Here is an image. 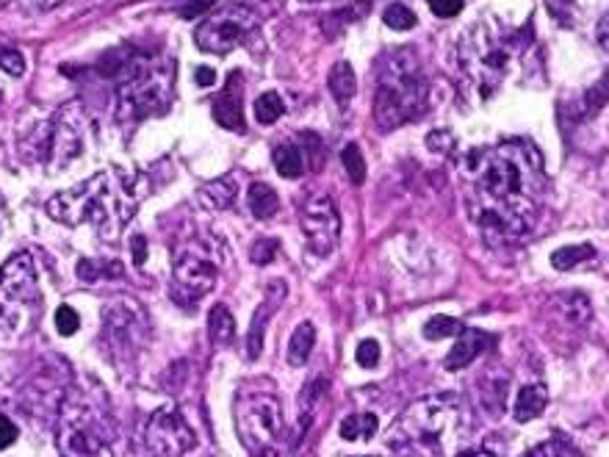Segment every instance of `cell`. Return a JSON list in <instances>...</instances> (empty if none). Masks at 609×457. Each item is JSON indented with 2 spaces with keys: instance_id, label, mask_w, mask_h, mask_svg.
I'll return each instance as SVG.
<instances>
[{
  "instance_id": "cell-1",
  "label": "cell",
  "mask_w": 609,
  "mask_h": 457,
  "mask_svg": "<svg viewBox=\"0 0 609 457\" xmlns=\"http://www.w3.org/2000/svg\"><path fill=\"white\" fill-rule=\"evenodd\" d=\"M468 211L490 244L524 239L543 194V158L529 142L479 147L466 158Z\"/></svg>"
},
{
  "instance_id": "cell-2",
  "label": "cell",
  "mask_w": 609,
  "mask_h": 457,
  "mask_svg": "<svg viewBox=\"0 0 609 457\" xmlns=\"http://www.w3.org/2000/svg\"><path fill=\"white\" fill-rule=\"evenodd\" d=\"M56 438L64 455H111L117 427L111 419L106 391L95 383L72 385L59 402Z\"/></svg>"
},
{
  "instance_id": "cell-3",
  "label": "cell",
  "mask_w": 609,
  "mask_h": 457,
  "mask_svg": "<svg viewBox=\"0 0 609 457\" xmlns=\"http://www.w3.org/2000/svg\"><path fill=\"white\" fill-rule=\"evenodd\" d=\"M466 427V408L449 391L413 402L391 430V449L399 455H446L449 441Z\"/></svg>"
},
{
  "instance_id": "cell-4",
  "label": "cell",
  "mask_w": 609,
  "mask_h": 457,
  "mask_svg": "<svg viewBox=\"0 0 609 457\" xmlns=\"http://www.w3.org/2000/svg\"><path fill=\"white\" fill-rule=\"evenodd\" d=\"M430 103V84L410 50H396L380 61L374 120L383 131H396L405 122L418 120Z\"/></svg>"
},
{
  "instance_id": "cell-5",
  "label": "cell",
  "mask_w": 609,
  "mask_h": 457,
  "mask_svg": "<svg viewBox=\"0 0 609 457\" xmlns=\"http://www.w3.org/2000/svg\"><path fill=\"white\" fill-rule=\"evenodd\" d=\"M175 97V64L164 56H131L117 73L120 122H139L169 109Z\"/></svg>"
},
{
  "instance_id": "cell-6",
  "label": "cell",
  "mask_w": 609,
  "mask_h": 457,
  "mask_svg": "<svg viewBox=\"0 0 609 457\" xmlns=\"http://www.w3.org/2000/svg\"><path fill=\"white\" fill-rule=\"evenodd\" d=\"M42 313L34 258L14 253L0 266V341H20Z\"/></svg>"
},
{
  "instance_id": "cell-7",
  "label": "cell",
  "mask_w": 609,
  "mask_h": 457,
  "mask_svg": "<svg viewBox=\"0 0 609 457\" xmlns=\"http://www.w3.org/2000/svg\"><path fill=\"white\" fill-rule=\"evenodd\" d=\"M236 427L239 438L252 455H280L286 441V419L280 397L269 391H241L236 399Z\"/></svg>"
},
{
  "instance_id": "cell-8",
  "label": "cell",
  "mask_w": 609,
  "mask_h": 457,
  "mask_svg": "<svg viewBox=\"0 0 609 457\" xmlns=\"http://www.w3.org/2000/svg\"><path fill=\"white\" fill-rule=\"evenodd\" d=\"M114 194L117 192L111 189V175L97 172L81 186L56 194L48 203V217L53 222H61V225H70V228L92 222L97 230H106L111 219H117L125 228V222L114 217Z\"/></svg>"
},
{
  "instance_id": "cell-9",
  "label": "cell",
  "mask_w": 609,
  "mask_h": 457,
  "mask_svg": "<svg viewBox=\"0 0 609 457\" xmlns=\"http://www.w3.org/2000/svg\"><path fill=\"white\" fill-rule=\"evenodd\" d=\"M460 59L466 73L477 81L482 95L488 97L493 86H499L513 61V42L502 34H493L485 25L471 31V37L460 45Z\"/></svg>"
},
{
  "instance_id": "cell-10",
  "label": "cell",
  "mask_w": 609,
  "mask_h": 457,
  "mask_svg": "<svg viewBox=\"0 0 609 457\" xmlns=\"http://www.w3.org/2000/svg\"><path fill=\"white\" fill-rule=\"evenodd\" d=\"M144 333H147V322L142 311L136 308V302L117 300L103 311V341H106L108 358L120 369L131 366L139 358Z\"/></svg>"
},
{
  "instance_id": "cell-11",
  "label": "cell",
  "mask_w": 609,
  "mask_h": 457,
  "mask_svg": "<svg viewBox=\"0 0 609 457\" xmlns=\"http://www.w3.org/2000/svg\"><path fill=\"white\" fill-rule=\"evenodd\" d=\"M258 31V14L247 6H227L219 14H205L200 28L194 31L197 48L214 56H225L244 45Z\"/></svg>"
},
{
  "instance_id": "cell-12",
  "label": "cell",
  "mask_w": 609,
  "mask_h": 457,
  "mask_svg": "<svg viewBox=\"0 0 609 457\" xmlns=\"http://www.w3.org/2000/svg\"><path fill=\"white\" fill-rule=\"evenodd\" d=\"M194 446V430L183 413L175 408L156 410L142 430V449L144 455L156 457H180L186 455Z\"/></svg>"
},
{
  "instance_id": "cell-13",
  "label": "cell",
  "mask_w": 609,
  "mask_h": 457,
  "mask_svg": "<svg viewBox=\"0 0 609 457\" xmlns=\"http://www.w3.org/2000/svg\"><path fill=\"white\" fill-rule=\"evenodd\" d=\"M299 225L308 236L311 250L319 258H327L341 241V217L333 197L324 192H311L299 205Z\"/></svg>"
},
{
  "instance_id": "cell-14",
  "label": "cell",
  "mask_w": 609,
  "mask_h": 457,
  "mask_svg": "<svg viewBox=\"0 0 609 457\" xmlns=\"http://www.w3.org/2000/svg\"><path fill=\"white\" fill-rule=\"evenodd\" d=\"M216 286V266L205 253L183 250L175 261V286L172 297L178 302H194Z\"/></svg>"
},
{
  "instance_id": "cell-15",
  "label": "cell",
  "mask_w": 609,
  "mask_h": 457,
  "mask_svg": "<svg viewBox=\"0 0 609 457\" xmlns=\"http://www.w3.org/2000/svg\"><path fill=\"white\" fill-rule=\"evenodd\" d=\"M81 147H84L81 117H78V109L70 103L48 122V156H45V164L50 169L67 167L81 156Z\"/></svg>"
},
{
  "instance_id": "cell-16",
  "label": "cell",
  "mask_w": 609,
  "mask_h": 457,
  "mask_svg": "<svg viewBox=\"0 0 609 457\" xmlns=\"http://www.w3.org/2000/svg\"><path fill=\"white\" fill-rule=\"evenodd\" d=\"M214 120L219 128L225 131H244V84H241V73L227 75L225 89L214 97Z\"/></svg>"
},
{
  "instance_id": "cell-17",
  "label": "cell",
  "mask_w": 609,
  "mask_h": 457,
  "mask_svg": "<svg viewBox=\"0 0 609 457\" xmlns=\"http://www.w3.org/2000/svg\"><path fill=\"white\" fill-rule=\"evenodd\" d=\"M283 300H286V283H283V280H272V283H269V289H266V297H263L261 308H258L255 316H252L250 333H247V358H250V361H255V358L261 355L266 325H269L272 313L280 308V302Z\"/></svg>"
},
{
  "instance_id": "cell-18",
  "label": "cell",
  "mask_w": 609,
  "mask_h": 457,
  "mask_svg": "<svg viewBox=\"0 0 609 457\" xmlns=\"http://www.w3.org/2000/svg\"><path fill=\"white\" fill-rule=\"evenodd\" d=\"M493 341H496V338L488 336V333H482L477 327H463V330L457 333V341H454L452 352L446 355L443 366H446L449 372L466 369V366H471V363L477 361L479 355H482Z\"/></svg>"
},
{
  "instance_id": "cell-19",
  "label": "cell",
  "mask_w": 609,
  "mask_h": 457,
  "mask_svg": "<svg viewBox=\"0 0 609 457\" xmlns=\"http://www.w3.org/2000/svg\"><path fill=\"white\" fill-rule=\"evenodd\" d=\"M507 391H510V377L499 374L496 369H490L488 374H482V380L477 383V399L485 413L490 416H502L507 408Z\"/></svg>"
},
{
  "instance_id": "cell-20",
  "label": "cell",
  "mask_w": 609,
  "mask_h": 457,
  "mask_svg": "<svg viewBox=\"0 0 609 457\" xmlns=\"http://www.w3.org/2000/svg\"><path fill=\"white\" fill-rule=\"evenodd\" d=\"M236 192H239L236 181H233L230 175H222V178L200 186L197 200H200V205L208 208V211H227V208H233V203H236Z\"/></svg>"
},
{
  "instance_id": "cell-21",
  "label": "cell",
  "mask_w": 609,
  "mask_h": 457,
  "mask_svg": "<svg viewBox=\"0 0 609 457\" xmlns=\"http://www.w3.org/2000/svg\"><path fill=\"white\" fill-rule=\"evenodd\" d=\"M546 405H549V391H546V385L543 383L524 385V388L518 391V397H515V421L526 424V421L538 419L540 413L546 410Z\"/></svg>"
},
{
  "instance_id": "cell-22",
  "label": "cell",
  "mask_w": 609,
  "mask_h": 457,
  "mask_svg": "<svg viewBox=\"0 0 609 457\" xmlns=\"http://www.w3.org/2000/svg\"><path fill=\"white\" fill-rule=\"evenodd\" d=\"M327 86H330V92H333L335 103H338L341 109H347L349 103H352V97H355V92H358V78H355L352 64L344 59L335 61L333 70L327 75Z\"/></svg>"
},
{
  "instance_id": "cell-23",
  "label": "cell",
  "mask_w": 609,
  "mask_h": 457,
  "mask_svg": "<svg viewBox=\"0 0 609 457\" xmlns=\"http://www.w3.org/2000/svg\"><path fill=\"white\" fill-rule=\"evenodd\" d=\"M596 264V250L590 244H568L551 253V266L557 272H576V269H585V266Z\"/></svg>"
},
{
  "instance_id": "cell-24",
  "label": "cell",
  "mask_w": 609,
  "mask_h": 457,
  "mask_svg": "<svg viewBox=\"0 0 609 457\" xmlns=\"http://www.w3.org/2000/svg\"><path fill=\"white\" fill-rule=\"evenodd\" d=\"M272 161H275L277 175L286 178V181H297V178L305 175V150H302V147L297 145L275 147Z\"/></svg>"
},
{
  "instance_id": "cell-25",
  "label": "cell",
  "mask_w": 609,
  "mask_h": 457,
  "mask_svg": "<svg viewBox=\"0 0 609 457\" xmlns=\"http://www.w3.org/2000/svg\"><path fill=\"white\" fill-rule=\"evenodd\" d=\"M313 347H316V327H313V322H302L291 333V341H288V363L291 366H305L308 358H311Z\"/></svg>"
},
{
  "instance_id": "cell-26",
  "label": "cell",
  "mask_w": 609,
  "mask_h": 457,
  "mask_svg": "<svg viewBox=\"0 0 609 457\" xmlns=\"http://www.w3.org/2000/svg\"><path fill=\"white\" fill-rule=\"evenodd\" d=\"M377 430H380V421H377L374 413H352L338 427L344 441H371L377 435Z\"/></svg>"
},
{
  "instance_id": "cell-27",
  "label": "cell",
  "mask_w": 609,
  "mask_h": 457,
  "mask_svg": "<svg viewBox=\"0 0 609 457\" xmlns=\"http://www.w3.org/2000/svg\"><path fill=\"white\" fill-rule=\"evenodd\" d=\"M247 203H250V211L255 219H269L277 208H280L277 192L269 183H252L250 194H247Z\"/></svg>"
},
{
  "instance_id": "cell-28",
  "label": "cell",
  "mask_w": 609,
  "mask_h": 457,
  "mask_svg": "<svg viewBox=\"0 0 609 457\" xmlns=\"http://www.w3.org/2000/svg\"><path fill=\"white\" fill-rule=\"evenodd\" d=\"M208 336L214 338L216 344H230L236 338V319L227 311V305H216L214 311L208 313Z\"/></svg>"
},
{
  "instance_id": "cell-29",
  "label": "cell",
  "mask_w": 609,
  "mask_h": 457,
  "mask_svg": "<svg viewBox=\"0 0 609 457\" xmlns=\"http://www.w3.org/2000/svg\"><path fill=\"white\" fill-rule=\"evenodd\" d=\"M286 114V103L277 92H263L258 100H255V120L261 125H275L280 117Z\"/></svg>"
},
{
  "instance_id": "cell-30",
  "label": "cell",
  "mask_w": 609,
  "mask_h": 457,
  "mask_svg": "<svg viewBox=\"0 0 609 457\" xmlns=\"http://www.w3.org/2000/svg\"><path fill=\"white\" fill-rule=\"evenodd\" d=\"M557 300L562 302V313H565L571 322H576V325H585L587 319H590V300H587L582 291H565Z\"/></svg>"
},
{
  "instance_id": "cell-31",
  "label": "cell",
  "mask_w": 609,
  "mask_h": 457,
  "mask_svg": "<svg viewBox=\"0 0 609 457\" xmlns=\"http://www.w3.org/2000/svg\"><path fill=\"white\" fill-rule=\"evenodd\" d=\"M75 275L81 277L84 283H97L100 277L122 275V269L111 264V261H92V258H84L81 264L75 266Z\"/></svg>"
},
{
  "instance_id": "cell-32",
  "label": "cell",
  "mask_w": 609,
  "mask_h": 457,
  "mask_svg": "<svg viewBox=\"0 0 609 457\" xmlns=\"http://www.w3.org/2000/svg\"><path fill=\"white\" fill-rule=\"evenodd\" d=\"M341 161H344V172L349 175V181L355 183V186H360V183L366 181V158H363L358 145L344 147Z\"/></svg>"
},
{
  "instance_id": "cell-33",
  "label": "cell",
  "mask_w": 609,
  "mask_h": 457,
  "mask_svg": "<svg viewBox=\"0 0 609 457\" xmlns=\"http://www.w3.org/2000/svg\"><path fill=\"white\" fill-rule=\"evenodd\" d=\"M609 100V75L607 78H601L590 92L585 95V100L579 103L582 109H579V117H593L596 111L604 109V103Z\"/></svg>"
},
{
  "instance_id": "cell-34",
  "label": "cell",
  "mask_w": 609,
  "mask_h": 457,
  "mask_svg": "<svg viewBox=\"0 0 609 457\" xmlns=\"http://www.w3.org/2000/svg\"><path fill=\"white\" fill-rule=\"evenodd\" d=\"M460 330H463V325H460L457 319H452V316H432L430 322L424 325V338L441 341V338L457 336Z\"/></svg>"
},
{
  "instance_id": "cell-35",
  "label": "cell",
  "mask_w": 609,
  "mask_h": 457,
  "mask_svg": "<svg viewBox=\"0 0 609 457\" xmlns=\"http://www.w3.org/2000/svg\"><path fill=\"white\" fill-rule=\"evenodd\" d=\"M383 20H385V25H388V28H394V31H410V28H416V14H413V9L402 6V3L388 6L383 14Z\"/></svg>"
},
{
  "instance_id": "cell-36",
  "label": "cell",
  "mask_w": 609,
  "mask_h": 457,
  "mask_svg": "<svg viewBox=\"0 0 609 457\" xmlns=\"http://www.w3.org/2000/svg\"><path fill=\"white\" fill-rule=\"evenodd\" d=\"M0 70L12 78H20L25 73V59L23 53L17 48H3L0 50Z\"/></svg>"
},
{
  "instance_id": "cell-37",
  "label": "cell",
  "mask_w": 609,
  "mask_h": 457,
  "mask_svg": "<svg viewBox=\"0 0 609 457\" xmlns=\"http://www.w3.org/2000/svg\"><path fill=\"white\" fill-rule=\"evenodd\" d=\"M355 358H358V363L363 369H374V366L380 363V344H377L374 338L360 341L358 349H355Z\"/></svg>"
},
{
  "instance_id": "cell-38",
  "label": "cell",
  "mask_w": 609,
  "mask_h": 457,
  "mask_svg": "<svg viewBox=\"0 0 609 457\" xmlns=\"http://www.w3.org/2000/svg\"><path fill=\"white\" fill-rule=\"evenodd\" d=\"M78 327H81L78 311H72L70 305H61L59 311H56V330H59L61 336H72Z\"/></svg>"
},
{
  "instance_id": "cell-39",
  "label": "cell",
  "mask_w": 609,
  "mask_h": 457,
  "mask_svg": "<svg viewBox=\"0 0 609 457\" xmlns=\"http://www.w3.org/2000/svg\"><path fill=\"white\" fill-rule=\"evenodd\" d=\"M277 241L272 239H261V241H255V247H252V261L258 266H266V264H272L275 261V255H277Z\"/></svg>"
},
{
  "instance_id": "cell-40",
  "label": "cell",
  "mask_w": 609,
  "mask_h": 457,
  "mask_svg": "<svg viewBox=\"0 0 609 457\" xmlns=\"http://www.w3.org/2000/svg\"><path fill=\"white\" fill-rule=\"evenodd\" d=\"M463 0H430V9L435 17H441V20H452V17H457V14L463 12Z\"/></svg>"
},
{
  "instance_id": "cell-41",
  "label": "cell",
  "mask_w": 609,
  "mask_h": 457,
  "mask_svg": "<svg viewBox=\"0 0 609 457\" xmlns=\"http://www.w3.org/2000/svg\"><path fill=\"white\" fill-rule=\"evenodd\" d=\"M529 455L535 457H554V455H579V449L576 446H568V444H560V441H549V444H540L535 446Z\"/></svg>"
},
{
  "instance_id": "cell-42",
  "label": "cell",
  "mask_w": 609,
  "mask_h": 457,
  "mask_svg": "<svg viewBox=\"0 0 609 457\" xmlns=\"http://www.w3.org/2000/svg\"><path fill=\"white\" fill-rule=\"evenodd\" d=\"M216 6V0H189L183 9H180V17L183 20H194V17H205L211 14V9Z\"/></svg>"
},
{
  "instance_id": "cell-43",
  "label": "cell",
  "mask_w": 609,
  "mask_h": 457,
  "mask_svg": "<svg viewBox=\"0 0 609 457\" xmlns=\"http://www.w3.org/2000/svg\"><path fill=\"white\" fill-rule=\"evenodd\" d=\"M427 145H430L432 150H438V153H449L454 147V136L449 131H435L427 136Z\"/></svg>"
},
{
  "instance_id": "cell-44",
  "label": "cell",
  "mask_w": 609,
  "mask_h": 457,
  "mask_svg": "<svg viewBox=\"0 0 609 457\" xmlns=\"http://www.w3.org/2000/svg\"><path fill=\"white\" fill-rule=\"evenodd\" d=\"M17 441V424L6 416H0V449L12 446Z\"/></svg>"
},
{
  "instance_id": "cell-45",
  "label": "cell",
  "mask_w": 609,
  "mask_h": 457,
  "mask_svg": "<svg viewBox=\"0 0 609 457\" xmlns=\"http://www.w3.org/2000/svg\"><path fill=\"white\" fill-rule=\"evenodd\" d=\"M131 250H133V261L142 266L144 258H147V241H144V236H133Z\"/></svg>"
},
{
  "instance_id": "cell-46",
  "label": "cell",
  "mask_w": 609,
  "mask_h": 457,
  "mask_svg": "<svg viewBox=\"0 0 609 457\" xmlns=\"http://www.w3.org/2000/svg\"><path fill=\"white\" fill-rule=\"evenodd\" d=\"M194 81H197V86H203V89H208V86H214L216 73H214V70H211V67H197V73H194Z\"/></svg>"
},
{
  "instance_id": "cell-47",
  "label": "cell",
  "mask_w": 609,
  "mask_h": 457,
  "mask_svg": "<svg viewBox=\"0 0 609 457\" xmlns=\"http://www.w3.org/2000/svg\"><path fill=\"white\" fill-rule=\"evenodd\" d=\"M25 9H31V12H48V9H53V6H59L61 0H20Z\"/></svg>"
},
{
  "instance_id": "cell-48",
  "label": "cell",
  "mask_w": 609,
  "mask_h": 457,
  "mask_svg": "<svg viewBox=\"0 0 609 457\" xmlns=\"http://www.w3.org/2000/svg\"><path fill=\"white\" fill-rule=\"evenodd\" d=\"M598 45L604 50H609V14L598 23Z\"/></svg>"
},
{
  "instance_id": "cell-49",
  "label": "cell",
  "mask_w": 609,
  "mask_h": 457,
  "mask_svg": "<svg viewBox=\"0 0 609 457\" xmlns=\"http://www.w3.org/2000/svg\"><path fill=\"white\" fill-rule=\"evenodd\" d=\"M266 3H269V12H275V9L283 6V0H266Z\"/></svg>"
},
{
  "instance_id": "cell-50",
  "label": "cell",
  "mask_w": 609,
  "mask_h": 457,
  "mask_svg": "<svg viewBox=\"0 0 609 457\" xmlns=\"http://www.w3.org/2000/svg\"><path fill=\"white\" fill-rule=\"evenodd\" d=\"M6 3H12V0H0V9H3V6H6Z\"/></svg>"
},
{
  "instance_id": "cell-51",
  "label": "cell",
  "mask_w": 609,
  "mask_h": 457,
  "mask_svg": "<svg viewBox=\"0 0 609 457\" xmlns=\"http://www.w3.org/2000/svg\"><path fill=\"white\" fill-rule=\"evenodd\" d=\"M302 3H319V0H302Z\"/></svg>"
},
{
  "instance_id": "cell-52",
  "label": "cell",
  "mask_w": 609,
  "mask_h": 457,
  "mask_svg": "<svg viewBox=\"0 0 609 457\" xmlns=\"http://www.w3.org/2000/svg\"><path fill=\"white\" fill-rule=\"evenodd\" d=\"M0 97H3V95H0Z\"/></svg>"
}]
</instances>
